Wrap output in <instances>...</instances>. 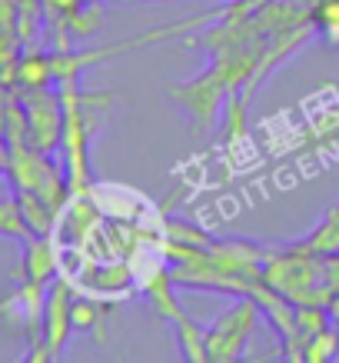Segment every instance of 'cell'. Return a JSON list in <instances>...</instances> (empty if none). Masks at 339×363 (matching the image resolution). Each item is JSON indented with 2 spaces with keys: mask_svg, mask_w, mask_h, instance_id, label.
Listing matches in <instances>:
<instances>
[{
  "mask_svg": "<svg viewBox=\"0 0 339 363\" xmlns=\"http://www.w3.org/2000/svg\"><path fill=\"white\" fill-rule=\"evenodd\" d=\"M326 310H329V317H333V323H339V290L333 294V300L326 303Z\"/></svg>",
  "mask_w": 339,
  "mask_h": 363,
  "instance_id": "7c38bea8",
  "label": "cell"
},
{
  "mask_svg": "<svg viewBox=\"0 0 339 363\" xmlns=\"http://www.w3.org/2000/svg\"><path fill=\"white\" fill-rule=\"evenodd\" d=\"M339 357V323H326L303 347V363H329Z\"/></svg>",
  "mask_w": 339,
  "mask_h": 363,
  "instance_id": "52a82bcc",
  "label": "cell"
},
{
  "mask_svg": "<svg viewBox=\"0 0 339 363\" xmlns=\"http://www.w3.org/2000/svg\"><path fill=\"white\" fill-rule=\"evenodd\" d=\"M263 280H266V286L273 294H280V297L296 303V307H303V303L326 307L333 300V290L326 284L323 253L306 250L299 240L270 243L266 260H263Z\"/></svg>",
  "mask_w": 339,
  "mask_h": 363,
  "instance_id": "6da1fadb",
  "label": "cell"
},
{
  "mask_svg": "<svg viewBox=\"0 0 339 363\" xmlns=\"http://www.w3.org/2000/svg\"><path fill=\"white\" fill-rule=\"evenodd\" d=\"M7 157H11V143H7V97H0V174H7Z\"/></svg>",
  "mask_w": 339,
  "mask_h": 363,
  "instance_id": "30bf717a",
  "label": "cell"
},
{
  "mask_svg": "<svg viewBox=\"0 0 339 363\" xmlns=\"http://www.w3.org/2000/svg\"><path fill=\"white\" fill-rule=\"evenodd\" d=\"M299 243L313 253H336L339 250V200L319 217V223L306 237H299Z\"/></svg>",
  "mask_w": 339,
  "mask_h": 363,
  "instance_id": "5b68a950",
  "label": "cell"
},
{
  "mask_svg": "<svg viewBox=\"0 0 339 363\" xmlns=\"http://www.w3.org/2000/svg\"><path fill=\"white\" fill-rule=\"evenodd\" d=\"M0 237H7V240H21V243H27L33 237L30 223L23 220V210H21V203H17V197L0 200Z\"/></svg>",
  "mask_w": 339,
  "mask_h": 363,
  "instance_id": "ba28073f",
  "label": "cell"
},
{
  "mask_svg": "<svg viewBox=\"0 0 339 363\" xmlns=\"http://www.w3.org/2000/svg\"><path fill=\"white\" fill-rule=\"evenodd\" d=\"M13 97L23 111V123H27V140L37 150L54 154L60 140H64V97L60 90L50 87H17Z\"/></svg>",
  "mask_w": 339,
  "mask_h": 363,
  "instance_id": "3957f363",
  "label": "cell"
},
{
  "mask_svg": "<svg viewBox=\"0 0 339 363\" xmlns=\"http://www.w3.org/2000/svg\"><path fill=\"white\" fill-rule=\"evenodd\" d=\"M74 297H77V290L67 284L64 277H54L47 286L44 320H40V343L47 350V363L64 357V347L74 333Z\"/></svg>",
  "mask_w": 339,
  "mask_h": 363,
  "instance_id": "277c9868",
  "label": "cell"
},
{
  "mask_svg": "<svg viewBox=\"0 0 339 363\" xmlns=\"http://www.w3.org/2000/svg\"><path fill=\"white\" fill-rule=\"evenodd\" d=\"M313 27L329 44H339V0H316L313 7Z\"/></svg>",
  "mask_w": 339,
  "mask_h": 363,
  "instance_id": "9c48e42d",
  "label": "cell"
},
{
  "mask_svg": "<svg viewBox=\"0 0 339 363\" xmlns=\"http://www.w3.org/2000/svg\"><path fill=\"white\" fill-rule=\"evenodd\" d=\"M323 267H326V284L336 294L339 290V250L336 253H323Z\"/></svg>",
  "mask_w": 339,
  "mask_h": 363,
  "instance_id": "8fae6325",
  "label": "cell"
},
{
  "mask_svg": "<svg viewBox=\"0 0 339 363\" xmlns=\"http://www.w3.org/2000/svg\"><path fill=\"white\" fill-rule=\"evenodd\" d=\"M107 307L110 303H103V300H93V297L77 294V297H74V330H93L97 333V340H103Z\"/></svg>",
  "mask_w": 339,
  "mask_h": 363,
  "instance_id": "8992f818",
  "label": "cell"
},
{
  "mask_svg": "<svg viewBox=\"0 0 339 363\" xmlns=\"http://www.w3.org/2000/svg\"><path fill=\"white\" fill-rule=\"evenodd\" d=\"M0 320H4V307H0Z\"/></svg>",
  "mask_w": 339,
  "mask_h": 363,
  "instance_id": "4fadbf2b",
  "label": "cell"
},
{
  "mask_svg": "<svg viewBox=\"0 0 339 363\" xmlns=\"http://www.w3.org/2000/svg\"><path fill=\"white\" fill-rule=\"evenodd\" d=\"M260 320H263L260 300L250 297V294H236L207 323V363L240 360L243 350L250 347L256 327H260Z\"/></svg>",
  "mask_w": 339,
  "mask_h": 363,
  "instance_id": "7a4b0ae2",
  "label": "cell"
}]
</instances>
